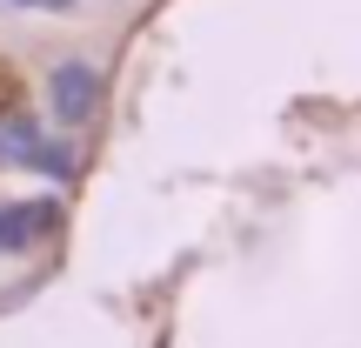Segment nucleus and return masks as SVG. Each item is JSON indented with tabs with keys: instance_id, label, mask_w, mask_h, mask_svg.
Listing matches in <instances>:
<instances>
[{
	"instance_id": "2",
	"label": "nucleus",
	"mask_w": 361,
	"mask_h": 348,
	"mask_svg": "<svg viewBox=\"0 0 361 348\" xmlns=\"http://www.w3.org/2000/svg\"><path fill=\"white\" fill-rule=\"evenodd\" d=\"M0 7H13V13H74L80 0H0Z\"/></svg>"
},
{
	"instance_id": "1",
	"label": "nucleus",
	"mask_w": 361,
	"mask_h": 348,
	"mask_svg": "<svg viewBox=\"0 0 361 348\" xmlns=\"http://www.w3.org/2000/svg\"><path fill=\"white\" fill-rule=\"evenodd\" d=\"M54 94H61V114H67V121H80V114H87V101H94V80L80 74V67H67V74L54 80Z\"/></svg>"
}]
</instances>
